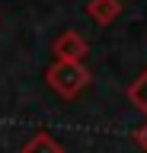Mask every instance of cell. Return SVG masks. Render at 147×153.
Returning <instances> with one entry per match:
<instances>
[{
    "instance_id": "obj_4",
    "label": "cell",
    "mask_w": 147,
    "mask_h": 153,
    "mask_svg": "<svg viewBox=\"0 0 147 153\" xmlns=\"http://www.w3.org/2000/svg\"><path fill=\"white\" fill-rule=\"evenodd\" d=\"M19 153H64V147H61L48 131H39V134H32L29 140L22 143Z\"/></svg>"
},
{
    "instance_id": "obj_6",
    "label": "cell",
    "mask_w": 147,
    "mask_h": 153,
    "mask_svg": "<svg viewBox=\"0 0 147 153\" xmlns=\"http://www.w3.org/2000/svg\"><path fill=\"white\" fill-rule=\"evenodd\" d=\"M134 143H137L141 153H147V121L141 124V128H134Z\"/></svg>"
},
{
    "instance_id": "obj_5",
    "label": "cell",
    "mask_w": 147,
    "mask_h": 153,
    "mask_svg": "<svg viewBox=\"0 0 147 153\" xmlns=\"http://www.w3.org/2000/svg\"><path fill=\"white\" fill-rule=\"evenodd\" d=\"M125 93H128V102L134 105L137 112H144V115H147V67L134 76V80H131V83H128Z\"/></svg>"
},
{
    "instance_id": "obj_3",
    "label": "cell",
    "mask_w": 147,
    "mask_h": 153,
    "mask_svg": "<svg viewBox=\"0 0 147 153\" xmlns=\"http://www.w3.org/2000/svg\"><path fill=\"white\" fill-rule=\"evenodd\" d=\"M87 16L96 26H112L122 16V0H87Z\"/></svg>"
},
{
    "instance_id": "obj_2",
    "label": "cell",
    "mask_w": 147,
    "mask_h": 153,
    "mask_svg": "<svg viewBox=\"0 0 147 153\" xmlns=\"http://www.w3.org/2000/svg\"><path fill=\"white\" fill-rule=\"evenodd\" d=\"M51 54L54 61H74V64H83L90 57V42L80 35L77 29H67V32H61L54 42H51Z\"/></svg>"
},
{
    "instance_id": "obj_1",
    "label": "cell",
    "mask_w": 147,
    "mask_h": 153,
    "mask_svg": "<svg viewBox=\"0 0 147 153\" xmlns=\"http://www.w3.org/2000/svg\"><path fill=\"white\" fill-rule=\"evenodd\" d=\"M90 80H93V74L87 70V64H74V61H51V67L45 70V83L67 102H74L87 89Z\"/></svg>"
}]
</instances>
